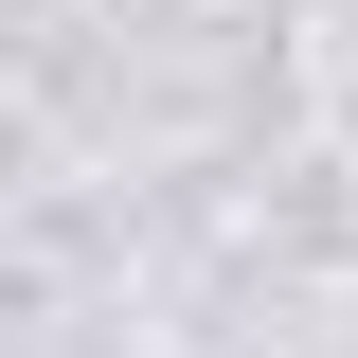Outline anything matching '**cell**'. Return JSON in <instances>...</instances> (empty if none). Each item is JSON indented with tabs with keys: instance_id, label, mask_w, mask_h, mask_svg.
<instances>
[]
</instances>
